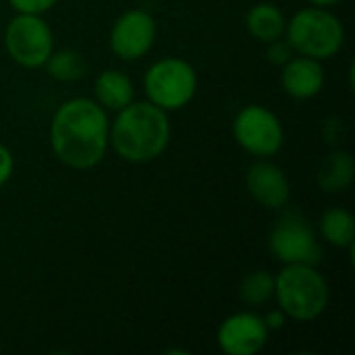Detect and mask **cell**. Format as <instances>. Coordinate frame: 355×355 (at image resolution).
Returning <instances> with one entry per match:
<instances>
[{
    "mask_svg": "<svg viewBox=\"0 0 355 355\" xmlns=\"http://www.w3.org/2000/svg\"><path fill=\"white\" fill-rule=\"evenodd\" d=\"M108 112L94 98L64 100L50 121V148L73 171L98 166L110 148Z\"/></svg>",
    "mask_w": 355,
    "mask_h": 355,
    "instance_id": "6da1fadb",
    "label": "cell"
},
{
    "mask_svg": "<svg viewBox=\"0 0 355 355\" xmlns=\"http://www.w3.org/2000/svg\"><path fill=\"white\" fill-rule=\"evenodd\" d=\"M110 148L131 164L160 158L171 144L168 112L152 102L133 100L110 123Z\"/></svg>",
    "mask_w": 355,
    "mask_h": 355,
    "instance_id": "7a4b0ae2",
    "label": "cell"
},
{
    "mask_svg": "<svg viewBox=\"0 0 355 355\" xmlns=\"http://www.w3.org/2000/svg\"><path fill=\"white\" fill-rule=\"evenodd\" d=\"M275 300L287 318L312 322L327 312L331 289L318 266L283 264L281 272L275 277Z\"/></svg>",
    "mask_w": 355,
    "mask_h": 355,
    "instance_id": "3957f363",
    "label": "cell"
},
{
    "mask_svg": "<svg viewBox=\"0 0 355 355\" xmlns=\"http://www.w3.org/2000/svg\"><path fill=\"white\" fill-rule=\"evenodd\" d=\"M285 40L295 54L329 60L343 50L345 27L341 19L329 8L306 6L287 21Z\"/></svg>",
    "mask_w": 355,
    "mask_h": 355,
    "instance_id": "277c9868",
    "label": "cell"
},
{
    "mask_svg": "<svg viewBox=\"0 0 355 355\" xmlns=\"http://www.w3.org/2000/svg\"><path fill=\"white\" fill-rule=\"evenodd\" d=\"M144 92L148 102L166 112L189 106L198 92V73L193 64L181 56H164L150 64L144 75Z\"/></svg>",
    "mask_w": 355,
    "mask_h": 355,
    "instance_id": "5b68a950",
    "label": "cell"
},
{
    "mask_svg": "<svg viewBox=\"0 0 355 355\" xmlns=\"http://www.w3.org/2000/svg\"><path fill=\"white\" fill-rule=\"evenodd\" d=\"M268 250L283 264L318 266L324 258L314 227L300 210H287L275 223L268 235Z\"/></svg>",
    "mask_w": 355,
    "mask_h": 355,
    "instance_id": "8992f818",
    "label": "cell"
},
{
    "mask_svg": "<svg viewBox=\"0 0 355 355\" xmlns=\"http://www.w3.org/2000/svg\"><path fill=\"white\" fill-rule=\"evenodd\" d=\"M4 48L23 69H40L54 52V33L44 15L17 12L4 31Z\"/></svg>",
    "mask_w": 355,
    "mask_h": 355,
    "instance_id": "52a82bcc",
    "label": "cell"
},
{
    "mask_svg": "<svg viewBox=\"0 0 355 355\" xmlns=\"http://www.w3.org/2000/svg\"><path fill=\"white\" fill-rule=\"evenodd\" d=\"M233 137L248 154L256 158H272L285 144V127L270 108L248 104L233 121Z\"/></svg>",
    "mask_w": 355,
    "mask_h": 355,
    "instance_id": "ba28073f",
    "label": "cell"
},
{
    "mask_svg": "<svg viewBox=\"0 0 355 355\" xmlns=\"http://www.w3.org/2000/svg\"><path fill=\"white\" fill-rule=\"evenodd\" d=\"M156 19L144 8H129L119 15L110 27V50L116 58L133 62L144 58L156 42Z\"/></svg>",
    "mask_w": 355,
    "mask_h": 355,
    "instance_id": "9c48e42d",
    "label": "cell"
},
{
    "mask_svg": "<svg viewBox=\"0 0 355 355\" xmlns=\"http://www.w3.org/2000/svg\"><path fill=\"white\" fill-rule=\"evenodd\" d=\"M270 331L264 322V316L258 312H235L227 316L218 331L216 343L227 355H256L268 343Z\"/></svg>",
    "mask_w": 355,
    "mask_h": 355,
    "instance_id": "30bf717a",
    "label": "cell"
},
{
    "mask_svg": "<svg viewBox=\"0 0 355 355\" xmlns=\"http://www.w3.org/2000/svg\"><path fill=\"white\" fill-rule=\"evenodd\" d=\"M245 187L256 204L266 210H283L291 200L287 173L270 158H256L245 171Z\"/></svg>",
    "mask_w": 355,
    "mask_h": 355,
    "instance_id": "8fae6325",
    "label": "cell"
},
{
    "mask_svg": "<svg viewBox=\"0 0 355 355\" xmlns=\"http://www.w3.org/2000/svg\"><path fill=\"white\" fill-rule=\"evenodd\" d=\"M327 83L322 60L295 54L281 67V85L287 96L295 100L316 98Z\"/></svg>",
    "mask_w": 355,
    "mask_h": 355,
    "instance_id": "7c38bea8",
    "label": "cell"
},
{
    "mask_svg": "<svg viewBox=\"0 0 355 355\" xmlns=\"http://www.w3.org/2000/svg\"><path fill=\"white\" fill-rule=\"evenodd\" d=\"M94 100L106 112H119L135 100V85L119 69H106L94 79Z\"/></svg>",
    "mask_w": 355,
    "mask_h": 355,
    "instance_id": "4fadbf2b",
    "label": "cell"
},
{
    "mask_svg": "<svg viewBox=\"0 0 355 355\" xmlns=\"http://www.w3.org/2000/svg\"><path fill=\"white\" fill-rule=\"evenodd\" d=\"M245 27L254 40L262 44H270L275 40L285 37L287 17L275 2H258L248 10Z\"/></svg>",
    "mask_w": 355,
    "mask_h": 355,
    "instance_id": "5bb4252c",
    "label": "cell"
},
{
    "mask_svg": "<svg viewBox=\"0 0 355 355\" xmlns=\"http://www.w3.org/2000/svg\"><path fill=\"white\" fill-rule=\"evenodd\" d=\"M354 173V156L347 150H335L320 162L316 183L327 193H341L352 187Z\"/></svg>",
    "mask_w": 355,
    "mask_h": 355,
    "instance_id": "9a60e30c",
    "label": "cell"
},
{
    "mask_svg": "<svg viewBox=\"0 0 355 355\" xmlns=\"http://www.w3.org/2000/svg\"><path fill=\"white\" fill-rule=\"evenodd\" d=\"M320 235L327 243L339 250H349L355 243L354 214L343 206H333L320 216Z\"/></svg>",
    "mask_w": 355,
    "mask_h": 355,
    "instance_id": "2e32d148",
    "label": "cell"
},
{
    "mask_svg": "<svg viewBox=\"0 0 355 355\" xmlns=\"http://www.w3.org/2000/svg\"><path fill=\"white\" fill-rule=\"evenodd\" d=\"M46 71L54 81L60 83H73L79 81L87 75V60L79 50L73 48H62V50H54L48 60H46Z\"/></svg>",
    "mask_w": 355,
    "mask_h": 355,
    "instance_id": "e0dca14e",
    "label": "cell"
},
{
    "mask_svg": "<svg viewBox=\"0 0 355 355\" xmlns=\"http://www.w3.org/2000/svg\"><path fill=\"white\" fill-rule=\"evenodd\" d=\"M239 297L245 306L258 308L275 300V275L268 270H254L239 283Z\"/></svg>",
    "mask_w": 355,
    "mask_h": 355,
    "instance_id": "ac0fdd59",
    "label": "cell"
},
{
    "mask_svg": "<svg viewBox=\"0 0 355 355\" xmlns=\"http://www.w3.org/2000/svg\"><path fill=\"white\" fill-rule=\"evenodd\" d=\"M266 46H268V48H266V58H268V62H272V64H277V67H283L291 56H295L293 48L289 46V42H287L285 37L275 40V42L266 44Z\"/></svg>",
    "mask_w": 355,
    "mask_h": 355,
    "instance_id": "d6986e66",
    "label": "cell"
},
{
    "mask_svg": "<svg viewBox=\"0 0 355 355\" xmlns=\"http://www.w3.org/2000/svg\"><path fill=\"white\" fill-rule=\"evenodd\" d=\"M58 0H8V4L17 12H31V15H44L52 6H56Z\"/></svg>",
    "mask_w": 355,
    "mask_h": 355,
    "instance_id": "ffe728a7",
    "label": "cell"
},
{
    "mask_svg": "<svg viewBox=\"0 0 355 355\" xmlns=\"http://www.w3.org/2000/svg\"><path fill=\"white\" fill-rule=\"evenodd\" d=\"M12 173H15V156L4 144H0V187L10 181Z\"/></svg>",
    "mask_w": 355,
    "mask_h": 355,
    "instance_id": "44dd1931",
    "label": "cell"
},
{
    "mask_svg": "<svg viewBox=\"0 0 355 355\" xmlns=\"http://www.w3.org/2000/svg\"><path fill=\"white\" fill-rule=\"evenodd\" d=\"M264 322H266V327H268V331H281L283 327H285V322H287V316H285V312L283 310H272V312H268L266 316H264Z\"/></svg>",
    "mask_w": 355,
    "mask_h": 355,
    "instance_id": "7402d4cb",
    "label": "cell"
},
{
    "mask_svg": "<svg viewBox=\"0 0 355 355\" xmlns=\"http://www.w3.org/2000/svg\"><path fill=\"white\" fill-rule=\"evenodd\" d=\"M306 2H310L312 6H322V8H329V6H335V4H339L341 0H306Z\"/></svg>",
    "mask_w": 355,
    "mask_h": 355,
    "instance_id": "603a6c76",
    "label": "cell"
}]
</instances>
